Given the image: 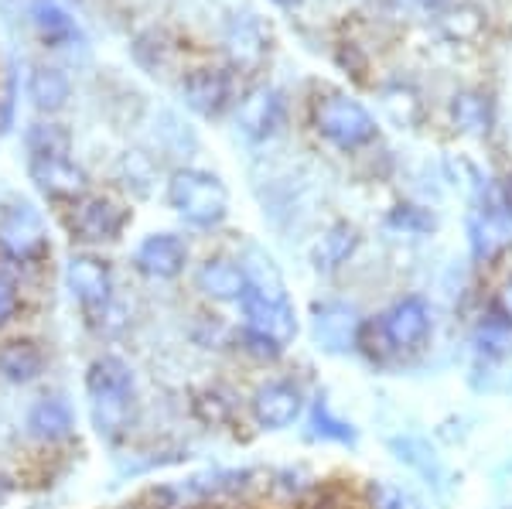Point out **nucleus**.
<instances>
[{"instance_id": "obj_15", "label": "nucleus", "mask_w": 512, "mask_h": 509, "mask_svg": "<svg viewBox=\"0 0 512 509\" xmlns=\"http://www.w3.org/2000/svg\"><path fill=\"white\" fill-rule=\"evenodd\" d=\"M195 287L212 301H239L246 294V270L229 257H209L195 270Z\"/></svg>"}, {"instance_id": "obj_4", "label": "nucleus", "mask_w": 512, "mask_h": 509, "mask_svg": "<svg viewBox=\"0 0 512 509\" xmlns=\"http://www.w3.org/2000/svg\"><path fill=\"white\" fill-rule=\"evenodd\" d=\"M130 223V209L110 195H89L72 205L69 229L72 236L82 243H113L123 236V229Z\"/></svg>"}, {"instance_id": "obj_36", "label": "nucleus", "mask_w": 512, "mask_h": 509, "mask_svg": "<svg viewBox=\"0 0 512 509\" xmlns=\"http://www.w3.org/2000/svg\"><path fill=\"white\" fill-rule=\"evenodd\" d=\"M11 120H14V110H11V103H0V137L11 130Z\"/></svg>"}, {"instance_id": "obj_25", "label": "nucleus", "mask_w": 512, "mask_h": 509, "mask_svg": "<svg viewBox=\"0 0 512 509\" xmlns=\"http://www.w3.org/2000/svg\"><path fill=\"white\" fill-rule=\"evenodd\" d=\"M475 342V352L485 359H502L506 352H512V322H506V318L495 311V315L482 318L472 335Z\"/></svg>"}, {"instance_id": "obj_3", "label": "nucleus", "mask_w": 512, "mask_h": 509, "mask_svg": "<svg viewBox=\"0 0 512 509\" xmlns=\"http://www.w3.org/2000/svg\"><path fill=\"white\" fill-rule=\"evenodd\" d=\"M315 130L338 151H362L376 141V117L345 93H328L315 103Z\"/></svg>"}, {"instance_id": "obj_28", "label": "nucleus", "mask_w": 512, "mask_h": 509, "mask_svg": "<svg viewBox=\"0 0 512 509\" xmlns=\"http://www.w3.org/2000/svg\"><path fill=\"white\" fill-rule=\"evenodd\" d=\"M243 270H246V284H250L253 291L270 294V298H287L284 277H280L277 264L263 250H250V253H246Z\"/></svg>"}, {"instance_id": "obj_34", "label": "nucleus", "mask_w": 512, "mask_h": 509, "mask_svg": "<svg viewBox=\"0 0 512 509\" xmlns=\"http://www.w3.org/2000/svg\"><path fill=\"white\" fill-rule=\"evenodd\" d=\"M495 311H499L506 322H512V277L499 287V298H495Z\"/></svg>"}, {"instance_id": "obj_29", "label": "nucleus", "mask_w": 512, "mask_h": 509, "mask_svg": "<svg viewBox=\"0 0 512 509\" xmlns=\"http://www.w3.org/2000/svg\"><path fill=\"white\" fill-rule=\"evenodd\" d=\"M31 18H35L38 35L45 41H52V45H62V41H69L76 35V21H72L55 0H38V4L31 7Z\"/></svg>"}, {"instance_id": "obj_18", "label": "nucleus", "mask_w": 512, "mask_h": 509, "mask_svg": "<svg viewBox=\"0 0 512 509\" xmlns=\"http://www.w3.org/2000/svg\"><path fill=\"white\" fill-rule=\"evenodd\" d=\"M355 250H359V229H355L352 223H335V226H328L325 233H321V240L315 243L311 260H315L318 270L332 274V270H338L342 264H349Z\"/></svg>"}, {"instance_id": "obj_32", "label": "nucleus", "mask_w": 512, "mask_h": 509, "mask_svg": "<svg viewBox=\"0 0 512 509\" xmlns=\"http://www.w3.org/2000/svg\"><path fill=\"white\" fill-rule=\"evenodd\" d=\"M239 342H243V349L250 352V356H256V359H277L280 352H284V346H277V342L263 339V335L250 332V328H243V335H239Z\"/></svg>"}, {"instance_id": "obj_23", "label": "nucleus", "mask_w": 512, "mask_h": 509, "mask_svg": "<svg viewBox=\"0 0 512 509\" xmlns=\"http://www.w3.org/2000/svg\"><path fill=\"white\" fill-rule=\"evenodd\" d=\"M24 147H28V158H69L72 134L55 120H38L24 134Z\"/></svg>"}, {"instance_id": "obj_2", "label": "nucleus", "mask_w": 512, "mask_h": 509, "mask_svg": "<svg viewBox=\"0 0 512 509\" xmlns=\"http://www.w3.org/2000/svg\"><path fill=\"white\" fill-rule=\"evenodd\" d=\"M168 205L185 223L198 229H216L229 216V192L212 171L178 168L168 178Z\"/></svg>"}, {"instance_id": "obj_20", "label": "nucleus", "mask_w": 512, "mask_h": 509, "mask_svg": "<svg viewBox=\"0 0 512 509\" xmlns=\"http://www.w3.org/2000/svg\"><path fill=\"white\" fill-rule=\"evenodd\" d=\"M226 52L236 69H256L263 62V55H267V38H263L260 24L250 18L236 21L226 35Z\"/></svg>"}, {"instance_id": "obj_10", "label": "nucleus", "mask_w": 512, "mask_h": 509, "mask_svg": "<svg viewBox=\"0 0 512 509\" xmlns=\"http://www.w3.org/2000/svg\"><path fill=\"white\" fill-rule=\"evenodd\" d=\"M181 100L198 117H222L233 103V76L216 65H202L192 69L181 79Z\"/></svg>"}, {"instance_id": "obj_35", "label": "nucleus", "mask_w": 512, "mask_h": 509, "mask_svg": "<svg viewBox=\"0 0 512 509\" xmlns=\"http://www.w3.org/2000/svg\"><path fill=\"white\" fill-rule=\"evenodd\" d=\"M499 205H502V212L512 219V171L499 182Z\"/></svg>"}, {"instance_id": "obj_5", "label": "nucleus", "mask_w": 512, "mask_h": 509, "mask_svg": "<svg viewBox=\"0 0 512 509\" xmlns=\"http://www.w3.org/2000/svg\"><path fill=\"white\" fill-rule=\"evenodd\" d=\"M239 308H243L246 328L263 335V339L277 342V346H284V349L297 339V315L287 298H270V294H260L246 284V294L239 298Z\"/></svg>"}, {"instance_id": "obj_17", "label": "nucleus", "mask_w": 512, "mask_h": 509, "mask_svg": "<svg viewBox=\"0 0 512 509\" xmlns=\"http://www.w3.org/2000/svg\"><path fill=\"white\" fill-rule=\"evenodd\" d=\"M45 373V352L35 339H11L0 346V376L7 383H35Z\"/></svg>"}, {"instance_id": "obj_38", "label": "nucleus", "mask_w": 512, "mask_h": 509, "mask_svg": "<svg viewBox=\"0 0 512 509\" xmlns=\"http://www.w3.org/2000/svg\"><path fill=\"white\" fill-rule=\"evenodd\" d=\"M7 496H11V482H7L4 475H0V506L7 503Z\"/></svg>"}, {"instance_id": "obj_6", "label": "nucleus", "mask_w": 512, "mask_h": 509, "mask_svg": "<svg viewBox=\"0 0 512 509\" xmlns=\"http://www.w3.org/2000/svg\"><path fill=\"white\" fill-rule=\"evenodd\" d=\"M65 284L86 315H103L113 301V270L93 253H76L65 264Z\"/></svg>"}, {"instance_id": "obj_22", "label": "nucleus", "mask_w": 512, "mask_h": 509, "mask_svg": "<svg viewBox=\"0 0 512 509\" xmlns=\"http://www.w3.org/2000/svg\"><path fill=\"white\" fill-rule=\"evenodd\" d=\"M468 240H472L475 260H495L509 246V226L495 212H478L468 223Z\"/></svg>"}, {"instance_id": "obj_9", "label": "nucleus", "mask_w": 512, "mask_h": 509, "mask_svg": "<svg viewBox=\"0 0 512 509\" xmlns=\"http://www.w3.org/2000/svg\"><path fill=\"white\" fill-rule=\"evenodd\" d=\"M284 93L274 86H256L236 106V130L246 141H267L284 123Z\"/></svg>"}, {"instance_id": "obj_12", "label": "nucleus", "mask_w": 512, "mask_h": 509, "mask_svg": "<svg viewBox=\"0 0 512 509\" xmlns=\"http://www.w3.org/2000/svg\"><path fill=\"white\" fill-rule=\"evenodd\" d=\"M379 328L403 356V352L424 346V339L431 335V308L424 298H400L386 315H379Z\"/></svg>"}, {"instance_id": "obj_13", "label": "nucleus", "mask_w": 512, "mask_h": 509, "mask_svg": "<svg viewBox=\"0 0 512 509\" xmlns=\"http://www.w3.org/2000/svg\"><path fill=\"white\" fill-rule=\"evenodd\" d=\"M359 315L355 308L342 305V301H325V305H315L311 311V332H315L318 349L332 352V356H342L359 346Z\"/></svg>"}, {"instance_id": "obj_37", "label": "nucleus", "mask_w": 512, "mask_h": 509, "mask_svg": "<svg viewBox=\"0 0 512 509\" xmlns=\"http://www.w3.org/2000/svg\"><path fill=\"white\" fill-rule=\"evenodd\" d=\"M417 7H424V11H444V7L451 4V0H414Z\"/></svg>"}, {"instance_id": "obj_1", "label": "nucleus", "mask_w": 512, "mask_h": 509, "mask_svg": "<svg viewBox=\"0 0 512 509\" xmlns=\"http://www.w3.org/2000/svg\"><path fill=\"white\" fill-rule=\"evenodd\" d=\"M134 369L120 356H99L86 369V393L93 407V424L99 438H120L130 424V407H134Z\"/></svg>"}, {"instance_id": "obj_21", "label": "nucleus", "mask_w": 512, "mask_h": 509, "mask_svg": "<svg viewBox=\"0 0 512 509\" xmlns=\"http://www.w3.org/2000/svg\"><path fill=\"white\" fill-rule=\"evenodd\" d=\"M69 93H72L69 76H65L62 69H55V65H38V69L31 72L28 96H31V103H35L41 113L62 110L65 100H69Z\"/></svg>"}, {"instance_id": "obj_11", "label": "nucleus", "mask_w": 512, "mask_h": 509, "mask_svg": "<svg viewBox=\"0 0 512 509\" xmlns=\"http://www.w3.org/2000/svg\"><path fill=\"white\" fill-rule=\"evenodd\" d=\"M28 175L45 199L82 202L89 188V175L72 158H28Z\"/></svg>"}, {"instance_id": "obj_39", "label": "nucleus", "mask_w": 512, "mask_h": 509, "mask_svg": "<svg viewBox=\"0 0 512 509\" xmlns=\"http://www.w3.org/2000/svg\"><path fill=\"white\" fill-rule=\"evenodd\" d=\"M274 4H277V7H297L301 0H274Z\"/></svg>"}, {"instance_id": "obj_30", "label": "nucleus", "mask_w": 512, "mask_h": 509, "mask_svg": "<svg viewBox=\"0 0 512 509\" xmlns=\"http://www.w3.org/2000/svg\"><path fill=\"white\" fill-rule=\"evenodd\" d=\"M359 503L362 509H420L410 492H403L393 482H376V479L359 489Z\"/></svg>"}, {"instance_id": "obj_19", "label": "nucleus", "mask_w": 512, "mask_h": 509, "mask_svg": "<svg viewBox=\"0 0 512 509\" xmlns=\"http://www.w3.org/2000/svg\"><path fill=\"white\" fill-rule=\"evenodd\" d=\"M451 123L468 137H489L492 130V103L489 96L465 89L451 96Z\"/></svg>"}, {"instance_id": "obj_16", "label": "nucleus", "mask_w": 512, "mask_h": 509, "mask_svg": "<svg viewBox=\"0 0 512 509\" xmlns=\"http://www.w3.org/2000/svg\"><path fill=\"white\" fill-rule=\"evenodd\" d=\"M24 428H28L31 438L41 441V445H55V441L72 438V431H76V414H72V407L65 404L62 397H45L28 410Z\"/></svg>"}, {"instance_id": "obj_33", "label": "nucleus", "mask_w": 512, "mask_h": 509, "mask_svg": "<svg viewBox=\"0 0 512 509\" xmlns=\"http://www.w3.org/2000/svg\"><path fill=\"white\" fill-rule=\"evenodd\" d=\"M14 311H18V287H14V281H7V277L0 274V325L11 322Z\"/></svg>"}, {"instance_id": "obj_24", "label": "nucleus", "mask_w": 512, "mask_h": 509, "mask_svg": "<svg viewBox=\"0 0 512 509\" xmlns=\"http://www.w3.org/2000/svg\"><path fill=\"white\" fill-rule=\"evenodd\" d=\"M393 451H396V458H400V462H407L410 469H417L427 482H434V486H444L448 472H444L441 458L434 455V448H427V441H420V438H393Z\"/></svg>"}, {"instance_id": "obj_14", "label": "nucleus", "mask_w": 512, "mask_h": 509, "mask_svg": "<svg viewBox=\"0 0 512 509\" xmlns=\"http://www.w3.org/2000/svg\"><path fill=\"white\" fill-rule=\"evenodd\" d=\"M134 264L140 274L151 277V281H171V277H178L188 264V246L175 233H151L137 246Z\"/></svg>"}, {"instance_id": "obj_31", "label": "nucleus", "mask_w": 512, "mask_h": 509, "mask_svg": "<svg viewBox=\"0 0 512 509\" xmlns=\"http://www.w3.org/2000/svg\"><path fill=\"white\" fill-rule=\"evenodd\" d=\"M386 226L407 236H424L434 229V216H427V209H420V205H393Z\"/></svg>"}, {"instance_id": "obj_7", "label": "nucleus", "mask_w": 512, "mask_h": 509, "mask_svg": "<svg viewBox=\"0 0 512 509\" xmlns=\"http://www.w3.org/2000/svg\"><path fill=\"white\" fill-rule=\"evenodd\" d=\"M0 250L21 264H35L48 253V229L45 219L31 205H11L0 216Z\"/></svg>"}, {"instance_id": "obj_26", "label": "nucleus", "mask_w": 512, "mask_h": 509, "mask_svg": "<svg viewBox=\"0 0 512 509\" xmlns=\"http://www.w3.org/2000/svg\"><path fill=\"white\" fill-rule=\"evenodd\" d=\"M308 424H311V434L321 441H335V445H355V428L349 421H342V417L335 414L332 407H328L325 397H318L315 404L308 410Z\"/></svg>"}, {"instance_id": "obj_27", "label": "nucleus", "mask_w": 512, "mask_h": 509, "mask_svg": "<svg viewBox=\"0 0 512 509\" xmlns=\"http://www.w3.org/2000/svg\"><path fill=\"white\" fill-rule=\"evenodd\" d=\"M359 506H362L359 492H352L349 482L328 479V482H315L297 509H359Z\"/></svg>"}, {"instance_id": "obj_8", "label": "nucleus", "mask_w": 512, "mask_h": 509, "mask_svg": "<svg viewBox=\"0 0 512 509\" xmlns=\"http://www.w3.org/2000/svg\"><path fill=\"white\" fill-rule=\"evenodd\" d=\"M250 414L256 428L263 431H287L304 414V393L294 380H267L253 390Z\"/></svg>"}]
</instances>
